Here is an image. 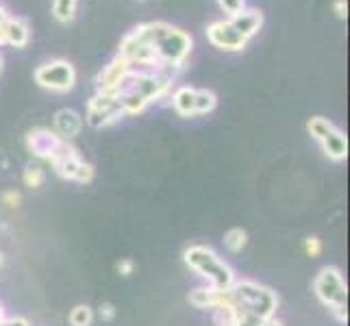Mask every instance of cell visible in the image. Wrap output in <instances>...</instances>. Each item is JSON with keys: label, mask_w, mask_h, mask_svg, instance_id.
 <instances>
[{"label": "cell", "mask_w": 350, "mask_h": 326, "mask_svg": "<svg viewBox=\"0 0 350 326\" xmlns=\"http://www.w3.org/2000/svg\"><path fill=\"white\" fill-rule=\"evenodd\" d=\"M185 261L194 272H198L204 279H209L213 289H231L233 287V272L226 263L218 259L213 250L202 246H191L185 252Z\"/></svg>", "instance_id": "obj_1"}, {"label": "cell", "mask_w": 350, "mask_h": 326, "mask_svg": "<svg viewBox=\"0 0 350 326\" xmlns=\"http://www.w3.org/2000/svg\"><path fill=\"white\" fill-rule=\"evenodd\" d=\"M231 292L241 309V316H255L259 320H270L276 309V298L270 289L257 283H233Z\"/></svg>", "instance_id": "obj_2"}, {"label": "cell", "mask_w": 350, "mask_h": 326, "mask_svg": "<svg viewBox=\"0 0 350 326\" xmlns=\"http://www.w3.org/2000/svg\"><path fill=\"white\" fill-rule=\"evenodd\" d=\"M154 51H157V57H159L163 64L180 68L187 59L189 51H191V38L187 33L170 27V24H165L163 33L159 35V40H157V44H154Z\"/></svg>", "instance_id": "obj_3"}, {"label": "cell", "mask_w": 350, "mask_h": 326, "mask_svg": "<svg viewBox=\"0 0 350 326\" xmlns=\"http://www.w3.org/2000/svg\"><path fill=\"white\" fill-rule=\"evenodd\" d=\"M316 292L322 303L340 316V320H346V285L340 272L333 268L322 270L316 279Z\"/></svg>", "instance_id": "obj_4"}, {"label": "cell", "mask_w": 350, "mask_h": 326, "mask_svg": "<svg viewBox=\"0 0 350 326\" xmlns=\"http://www.w3.org/2000/svg\"><path fill=\"white\" fill-rule=\"evenodd\" d=\"M35 81L46 90L68 92V90H72V85H75L77 72L68 62H64V59H57V62L40 66L38 72H35Z\"/></svg>", "instance_id": "obj_5"}, {"label": "cell", "mask_w": 350, "mask_h": 326, "mask_svg": "<svg viewBox=\"0 0 350 326\" xmlns=\"http://www.w3.org/2000/svg\"><path fill=\"white\" fill-rule=\"evenodd\" d=\"M122 116H124V109H122V105H120L118 96H109V94L98 92L88 105V124H92L96 128L111 124Z\"/></svg>", "instance_id": "obj_6"}, {"label": "cell", "mask_w": 350, "mask_h": 326, "mask_svg": "<svg viewBox=\"0 0 350 326\" xmlns=\"http://www.w3.org/2000/svg\"><path fill=\"white\" fill-rule=\"evenodd\" d=\"M207 38L215 48H220V51H241L248 42L233 29V24L228 20H218V22L209 24Z\"/></svg>", "instance_id": "obj_7"}, {"label": "cell", "mask_w": 350, "mask_h": 326, "mask_svg": "<svg viewBox=\"0 0 350 326\" xmlns=\"http://www.w3.org/2000/svg\"><path fill=\"white\" fill-rule=\"evenodd\" d=\"M129 74H131V64L118 55L113 62L98 74V92L116 96L120 83H122Z\"/></svg>", "instance_id": "obj_8"}, {"label": "cell", "mask_w": 350, "mask_h": 326, "mask_svg": "<svg viewBox=\"0 0 350 326\" xmlns=\"http://www.w3.org/2000/svg\"><path fill=\"white\" fill-rule=\"evenodd\" d=\"M64 141L59 135H55V133L51 131H46V128H38V131H33L29 133V146L31 150L38 154V157H44V159L51 161L53 157L57 154V150L64 146Z\"/></svg>", "instance_id": "obj_9"}, {"label": "cell", "mask_w": 350, "mask_h": 326, "mask_svg": "<svg viewBox=\"0 0 350 326\" xmlns=\"http://www.w3.org/2000/svg\"><path fill=\"white\" fill-rule=\"evenodd\" d=\"M81 128H83V120L77 111H72V109H62V111L55 116V131L62 139L77 137Z\"/></svg>", "instance_id": "obj_10"}, {"label": "cell", "mask_w": 350, "mask_h": 326, "mask_svg": "<svg viewBox=\"0 0 350 326\" xmlns=\"http://www.w3.org/2000/svg\"><path fill=\"white\" fill-rule=\"evenodd\" d=\"M233 24V29L241 35V38H246L250 40L252 35H257V31L261 29V24H263V16H261V11H239L237 16H233L231 20H228Z\"/></svg>", "instance_id": "obj_11"}, {"label": "cell", "mask_w": 350, "mask_h": 326, "mask_svg": "<svg viewBox=\"0 0 350 326\" xmlns=\"http://www.w3.org/2000/svg\"><path fill=\"white\" fill-rule=\"evenodd\" d=\"M322 144V148H324V154L331 157V159L335 161H342L346 159V154H348V139L342 131H337V128H331L327 135H324L320 139Z\"/></svg>", "instance_id": "obj_12"}, {"label": "cell", "mask_w": 350, "mask_h": 326, "mask_svg": "<svg viewBox=\"0 0 350 326\" xmlns=\"http://www.w3.org/2000/svg\"><path fill=\"white\" fill-rule=\"evenodd\" d=\"M29 38H31L29 24L24 22V20H18V18H9L5 44H11V46H16V48H24V46L29 44Z\"/></svg>", "instance_id": "obj_13"}, {"label": "cell", "mask_w": 350, "mask_h": 326, "mask_svg": "<svg viewBox=\"0 0 350 326\" xmlns=\"http://www.w3.org/2000/svg\"><path fill=\"white\" fill-rule=\"evenodd\" d=\"M174 109L180 116H196L194 111V103H196V90L191 87H178L174 92Z\"/></svg>", "instance_id": "obj_14"}, {"label": "cell", "mask_w": 350, "mask_h": 326, "mask_svg": "<svg viewBox=\"0 0 350 326\" xmlns=\"http://www.w3.org/2000/svg\"><path fill=\"white\" fill-rule=\"evenodd\" d=\"M53 11L59 22H72V18L77 14V0H55Z\"/></svg>", "instance_id": "obj_15"}, {"label": "cell", "mask_w": 350, "mask_h": 326, "mask_svg": "<svg viewBox=\"0 0 350 326\" xmlns=\"http://www.w3.org/2000/svg\"><path fill=\"white\" fill-rule=\"evenodd\" d=\"M215 103H218V100H215V94L213 92H209V90H196V103H194L196 116L211 111V109L215 107Z\"/></svg>", "instance_id": "obj_16"}, {"label": "cell", "mask_w": 350, "mask_h": 326, "mask_svg": "<svg viewBox=\"0 0 350 326\" xmlns=\"http://www.w3.org/2000/svg\"><path fill=\"white\" fill-rule=\"evenodd\" d=\"M224 244L231 252H239L241 248L246 246V233L241 231V228H233V231H228L226 237H224Z\"/></svg>", "instance_id": "obj_17"}, {"label": "cell", "mask_w": 350, "mask_h": 326, "mask_svg": "<svg viewBox=\"0 0 350 326\" xmlns=\"http://www.w3.org/2000/svg\"><path fill=\"white\" fill-rule=\"evenodd\" d=\"M92 318H94L92 309L85 307V305H79V307L72 309V313H70V324L72 326H90Z\"/></svg>", "instance_id": "obj_18"}, {"label": "cell", "mask_w": 350, "mask_h": 326, "mask_svg": "<svg viewBox=\"0 0 350 326\" xmlns=\"http://www.w3.org/2000/svg\"><path fill=\"white\" fill-rule=\"evenodd\" d=\"M24 183L29 187H40L44 183V170H40L38 165H31L27 172H24Z\"/></svg>", "instance_id": "obj_19"}, {"label": "cell", "mask_w": 350, "mask_h": 326, "mask_svg": "<svg viewBox=\"0 0 350 326\" xmlns=\"http://www.w3.org/2000/svg\"><path fill=\"white\" fill-rule=\"evenodd\" d=\"M220 9L224 11L226 16H237L239 11H244V0H218Z\"/></svg>", "instance_id": "obj_20"}, {"label": "cell", "mask_w": 350, "mask_h": 326, "mask_svg": "<svg viewBox=\"0 0 350 326\" xmlns=\"http://www.w3.org/2000/svg\"><path fill=\"white\" fill-rule=\"evenodd\" d=\"M92 176H94V167L85 161H81L79 170L75 174V180H79V183H88V180H92Z\"/></svg>", "instance_id": "obj_21"}, {"label": "cell", "mask_w": 350, "mask_h": 326, "mask_svg": "<svg viewBox=\"0 0 350 326\" xmlns=\"http://www.w3.org/2000/svg\"><path fill=\"white\" fill-rule=\"evenodd\" d=\"M305 250L309 252L311 257H318V255H320V250H322L320 239H318V237H307V241H305Z\"/></svg>", "instance_id": "obj_22"}, {"label": "cell", "mask_w": 350, "mask_h": 326, "mask_svg": "<svg viewBox=\"0 0 350 326\" xmlns=\"http://www.w3.org/2000/svg\"><path fill=\"white\" fill-rule=\"evenodd\" d=\"M7 24H9V16H7V11H5L3 7H0V44H5Z\"/></svg>", "instance_id": "obj_23"}, {"label": "cell", "mask_w": 350, "mask_h": 326, "mask_svg": "<svg viewBox=\"0 0 350 326\" xmlns=\"http://www.w3.org/2000/svg\"><path fill=\"white\" fill-rule=\"evenodd\" d=\"M5 204H9V207H18L20 204V194L18 191H7V194L3 196Z\"/></svg>", "instance_id": "obj_24"}, {"label": "cell", "mask_w": 350, "mask_h": 326, "mask_svg": "<svg viewBox=\"0 0 350 326\" xmlns=\"http://www.w3.org/2000/svg\"><path fill=\"white\" fill-rule=\"evenodd\" d=\"M335 14H337V18H340V20H346V16H348L346 0H337V3H335Z\"/></svg>", "instance_id": "obj_25"}, {"label": "cell", "mask_w": 350, "mask_h": 326, "mask_svg": "<svg viewBox=\"0 0 350 326\" xmlns=\"http://www.w3.org/2000/svg\"><path fill=\"white\" fill-rule=\"evenodd\" d=\"M0 326H29V322H27V320H22V318H14V320L0 322Z\"/></svg>", "instance_id": "obj_26"}, {"label": "cell", "mask_w": 350, "mask_h": 326, "mask_svg": "<svg viewBox=\"0 0 350 326\" xmlns=\"http://www.w3.org/2000/svg\"><path fill=\"white\" fill-rule=\"evenodd\" d=\"M113 313H116V311H113L111 305H103V307H100V318H105V320H111V318H113Z\"/></svg>", "instance_id": "obj_27"}, {"label": "cell", "mask_w": 350, "mask_h": 326, "mask_svg": "<svg viewBox=\"0 0 350 326\" xmlns=\"http://www.w3.org/2000/svg\"><path fill=\"white\" fill-rule=\"evenodd\" d=\"M118 270L122 272L124 276H129V274H131V270H133V263H131V261H122V263H118Z\"/></svg>", "instance_id": "obj_28"}, {"label": "cell", "mask_w": 350, "mask_h": 326, "mask_svg": "<svg viewBox=\"0 0 350 326\" xmlns=\"http://www.w3.org/2000/svg\"><path fill=\"white\" fill-rule=\"evenodd\" d=\"M0 68H3V59H0Z\"/></svg>", "instance_id": "obj_29"}]
</instances>
